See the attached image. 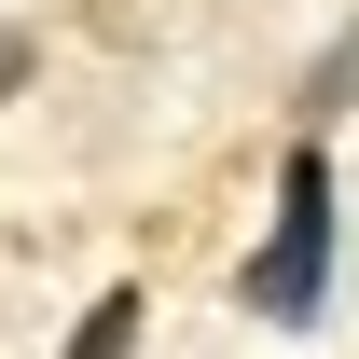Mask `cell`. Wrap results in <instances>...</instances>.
<instances>
[{
  "label": "cell",
  "instance_id": "6da1fadb",
  "mask_svg": "<svg viewBox=\"0 0 359 359\" xmlns=\"http://www.w3.org/2000/svg\"><path fill=\"white\" fill-rule=\"evenodd\" d=\"M235 304L276 318V332H304V318L332 304V152H318V138H290V166H276V222H263V249L235 263Z\"/></svg>",
  "mask_w": 359,
  "mask_h": 359
},
{
  "label": "cell",
  "instance_id": "7a4b0ae2",
  "mask_svg": "<svg viewBox=\"0 0 359 359\" xmlns=\"http://www.w3.org/2000/svg\"><path fill=\"white\" fill-rule=\"evenodd\" d=\"M138 318H152L138 290H97V304H83V332H69V359H138Z\"/></svg>",
  "mask_w": 359,
  "mask_h": 359
},
{
  "label": "cell",
  "instance_id": "3957f363",
  "mask_svg": "<svg viewBox=\"0 0 359 359\" xmlns=\"http://www.w3.org/2000/svg\"><path fill=\"white\" fill-rule=\"evenodd\" d=\"M304 111H318V125H332V111H359V28H346V42L304 69Z\"/></svg>",
  "mask_w": 359,
  "mask_h": 359
},
{
  "label": "cell",
  "instance_id": "277c9868",
  "mask_svg": "<svg viewBox=\"0 0 359 359\" xmlns=\"http://www.w3.org/2000/svg\"><path fill=\"white\" fill-rule=\"evenodd\" d=\"M28 69H42V42H28V28H0V97L28 83Z\"/></svg>",
  "mask_w": 359,
  "mask_h": 359
}]
</instances>
